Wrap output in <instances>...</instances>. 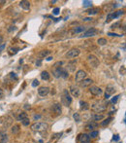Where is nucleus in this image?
I'll return each instance as SVG.
<instances>
[{
  "mask_svg": "<svg viewBox=\"0 0 126 143\" xmlns=\"http://www.w3.org/2000/svg\"><path fill=\"white\" fill-rule=\"evenodd\" d=\"M114 88L112 87V86H108L107 87V89H106V94H108V95H112V94H113L114 93Z\"/></svg>",
  "mask_w": 126,
  "mask_h": 143,
  "instance_id": "c756f323",
  "label": "nucleus"
},
{
  "mask_svg": "<svg viewBox=\"0 0 126 143\" xmlns=\"http://www.w3.org/2000/svg\"><path fill=\"white\" fill-rule=\"evenodd\" d=\"M23 107H24V109H30V105L29 104H25Z\"/></svg>",
  "mask_w": 126,
  "mask_h": 143,
  "instance_id": "603ef678",
  "label": "nucleus"
},
{
  "mask_svg": "<svg viewBox=\"0 0 126 143\" xmlns=\"http://www.w3.org/2000/svg\"><path fill=\"white\" fill-rule=\"evenodd\" d=\"M105 118V116L103 115V114H94L93 116H92V119H93V121H101V120H103Z\"/></svg>",
  "mask_w": 126,
  "mask_h": 143,
  "instance_id": "393cba45",
  "label": "nucleus"
},
{
  "mask_svg": "<svg viewBox=\"0 0 126 143\" xmlns=\"http://www.w3.org/2000/svg\"><path fill=\"white\" fill-rule=\"evenodd\" d=\"M61 103L64 106H70V104L72 103V97L69 94L68 90H64L62 91L61 95Z\"/></svg>",
  "mask_w": 126,
  "mask_h": 143,
  "instance_id": "f257e3e1",
  "label": "nucleus"
},
{
  "mask_svg": "<svg viewBox=\"0 0 126 143\" xmlns=\"http://www.w3.org/2000/svg\"><path fill=\"white\" fill-rule=\"evenodd\" d=\"M41 118V115H34V120H38Z\"/></svg>",
  "mask_w": 126,
  "mask_h": 143,
  "instance_id": "3c124183",
  "label": "nucleus"
},
{
  "mask_svg": "<svg viewBox=\"0 0 126 143\" xmlns=\"http://www.w3.org/2000/svg\"><path fill=\"white\" fill-rule=\"evenodd\" d=\"M50 54V51L49 50H44V51H41V52L38 53V57H41V58H43V57H46L47 56H49Z\"/></svg>",
  "mask_w": 126,
  "mask_h": 143,
  "instance_id": "6ab92c4d",
  "label": "nucleus"
},
{
  "mask_svg": "<svg viewBox=\"0 0 126 143\" xmlns=\"http://www.w3.org/2000/svg\"><path fill=\"white\" fill-rule=\"evenodd\" d=\"M109 98H110V95L105 94V99H109Z\"/></svg>",
  "mask_w": 126,
  "mask_h": 143,
  "instance_id": "864d4df0",
  "label": "nucleus"
},
{
  "mask_svg": "<svg viewBox=\"0 0 126 143\" xmlns=\"http://www.w3.org/2000/svg\"><path fill=\"white\" fill-rule=\"evenodd\" d=\"M39 84H40V82H39L38 80H34V81H33V83H32V87L35 88V87L39 86Z\"/></svg>",
  "mask_w": 126,
  "mask_h": 143,
  "instance_id": "58836bf2",
  "label": "nucleus"
},
{
  "mask_svg": "<svg viewBox=\"0 0 126 143\" xmlns=\"http://www.w3.org/2000/svg\"><path fill=\"white\" fill-rule=\"evenodd\" d=\"M98 128V124L96 122H90L86 126V130H90V131H93L94 129H97Z\"/></svg>",
  "mask_w": 126,
  "mask_h": 143,
  "instance_id": "2eb2a0df",
  "label": "nucleus"
},
{
  "mask_svg": "<svg viewBox=\"0 0 126 143\" xmlns=\"http://www.w3.org/2000/svg\"><path fill=\"white\" fill-rule=\"evenodd\" d=\"M63 63H64V62H63V61H57L56 63H54V66L57 68V67H58V65H62Z\"/></svg>",
  "mask_w": 126,
  "mask_h": 143,
  "instance_id": "49530a36",
  "label": "nucleus"
},
{
  "mask_svg": "<svg viewBox=\"0 0 126 143\" xmlns=\"http://www.w3.org/2000/svg\"><path fill=\"white\" fill-rule=\"evenodd\" d=\"M107 104L106 103H101V102H97V103H94L91 105V109L96 112V113H101V112H104L105 110L107 109Z\"/></svg>",
  "mask_w": 126,
  "mask_h": 143,
  "instance_id": "7ed1b4c3",
  "label": "nucleus"
},
{
  "mask_svg": "<svg viewBox=\"0 0 126 143\" xmlns=\"http://www.w3.org/2000/svg\"><path fill=\"white\" fill-rule=\"evenodd\" d=\"M91 19H90V18H85L82 20H83V22H88V20H91Z\"/></svg>",
  "mask_w": 126,
  "mask_h": 143,
  "instance_id": "8fccbe9b",
  "label": "nucleus"
},
{
  "mask_svg": "<svg viewBox=\"0 0 126 143\" xmlns=\"http://www.w3.org/2000/svg\"><path fill=\"white\" fill-rule=\"evenodd\" d=\"M80 54H81V51L79 49L74 48V49H71L70 51H68V53L66 54V57L67 58H74V57H79Z\"/></svg>",
  "mask_w": 126,
  "mask_h": 143,
  "instance_id": "0eeeda50",
  "label": "nucleus"
},
{
  "mask_svg": "<svg viewBox=\"0 0 126 143\" xmlns=\"http://www.w3.org/2000/svg\"><path fill=\"white\" fill-rule=\"evenodd\" d=\"M118 26H120V23H119V22L113 24L112 25V28H118Z\"/></svg>",
  "mask_w": 126,
  "mask_h": 143,
  "instance_id": "79ce46f5",
  "label": "nucleus"
},
{
  "mask_svg": "<svg viewBox=\"0 0 126 143\" xmlns=\"http://www.w3.org/2000/svg\"><path fill=\"white\" fill-rule=\"evenodd\" d=\"M19 130H20V127H19L18 125H15V126H13L12 129H11V131H12V133H13V134L18 133Z\"/></svg>",
  "mask_w": 126,
  "mask_h": 143,
  "instance_id": "a878e982",
  "label": "nucleus"
},
{
  "mask_svg": "<svg viewBox=\"0 0 126 143\" xmlns=\"http://www.w3.org/2000/svg\"><path fill=\"white\" fill-rule=\"evenodd\" d=\"M41 64H42L41 59H38V60L36 61V65H37V66H41Z\"/></svg>",
  "mask_w": 126,
  "mask_h": 143,
  "instance_id": "de8ad7c7",
  "label": "nucleus"
},
{
  "mask_svg": "<svg viewBox=\"0 0 126 143\" xmlns=\"http://www.w3.org/2000/svg\"><path fill=\"white\" fill-rule=\"evenodd\" d=\"M119 139H120V137H119L118 134H115V135H113V137H112V140H113V141H118Z\"/></svg>",
  "mask_w": 126,
  "mask_h": 143,
  "instance_id": "37998d69",
  "label": "nucleus"
},
{
  "mask_svg": "<svg viewBox=\"0 0 126 143\" xmlns=\"http://www.w3.org/2000/svg\"><path fill=\"white\" fill-rule=\"evenodd\" d=\"M123 14H124V12L122 11V10H119V11L113 12V13H110V14H108V16H107V20H106V22L109 23L110 20H112V19H117V18H119L120 16H122Z\"/></svg>",
  "mask_w": 126,
  "mask_h": 143,
  "instance_id": "423d86ee",
  "label": "nucleus"
},
{
  "mask_svg": "<svg viewBox=\"0 0 126 143\" xmlns=\"http://www.w3.org/2000/svg\"><path fill=\"white\" fill-rule=\"evenodd\" d=\"M119 96H120V95H115V96H114V97L112 99V103H115V102L117 101V99L119 98Z\"/></svg>",
  "mask_w": 126,
  "mask_h": 143,
  "instance_id": "c03bdc74",
  "label": "nucleus"
},
{
  "mask_svg": "<svg viewBox=\"0 0 126 143\" xmlns=\"http://www.w3.org/2000/svg\"><path fill=\"white\" fill-rule=\"evenodd\" d=\"M26 118H28V115H27V113H25V112H22V113H19L18 116V120L20 121V122H22V120H24V119H26Z\"/></svg>",
  "mask_w": 126,
  "mask_h": 143,
  "instance_id": "bb28decb",
  "label": "nucleus"
},
{
  "mask_svg": "<svg viewBox=\"0 0 126 143\" xmlns=\"http://www.w3.org/2000/svg\"><path fill=\"white\" fill-rule=\"evenodd\" d=\"M3 95H4V93H3V91H2L1 89H0V98H1V97H3Z\"/></svg>",
  "mask_w": 126,
  "mask_h": 143,
  "instance_id": "09e8293b",
  "label": "nucleus"
},
{
  "mask_svg": "<svg viewBox=\"0 0 126 143\" xmlns=\"http://www.w3.org/2000/svg\"><path fill=\"white\" fill-rule=\"evenodd\" d=\"M49 93H50V89L48 87H41L38 90V94L40 96H46L49 95Z\"/></svg>",
  "mask_w": 126,
  "mask_h": 143,
  "instance_id": "ddd939ff",
  "label": "nucleus"
},
{
  "mask_svg": "<svg viewBox=\"0 0 126 143\" xmlns=\"http://www.w3.org/2000/svg\"><path fill=\"white\" fill-rule=\"evenodd\" d=\"M73 118L76 120V122H80V121H81V117H80L79 113H75L74 115H73Z\"/></svg>",
  "mask_w": 126,
  "mask_h": 143,
  "instance_id": "e433bc0d",
  "label": "nucleus"
},
{
  "mask_svg": "<svg viewBox=\"0 0 126 143\" xmlns=\"http://www.w3.org/2000/svg\"><path fill=\"white\" fill-rule=\"evenodd\" d=\"M92 83H93V80H92V79H90V78H86L85 80H82V81L81 82V87L86 88V87H89Z\"/></svg>",
  "mask_w": 126,
  "mask_h": 143,
  "instance_id": "4468645a",
  "label": "nucleus"
},
{
  "mask_svg": "<svg viewBox=\"0 0 126 143\" xmlns=\"http://www.w3.org/2000/svg\"><path fill=\"white\" fill-rule=\"evenodd\" d=\"M86 78V71H83V70H79L75 76V80L78 83H81V82L82 80H85Z\"/></svg>",
  "mask_w": 126,
  "mask_h": 143,
  "instance_id": "6e6552de",
  "label": "nucleus"
},
{
  "mask_svg": "<svg viewBox=\"0 0 126 143\" xmlns=\"http://www.w3.org/2000/svg\"><path fill=\"white\" fill-rule=\"evenodd\" d=\"M82 5L83 7H92V2L89 0H85V1H82Z\"/></svg>",
  "mask_w": 126,
  "mask_h": 143,
  "instance_id": "473e14b6",
  "label": "nucleus"
},
{
  "mask_svg": "<svg viewBox=\"0 0 126 143\" xmlns=\"http://www.w3.org/2000/svg\"><path fill=\"white\" fill-rule=\"evenodd\" d=\"M98 33V30L96 28H94V27H91L89 28L88 30H86V31H85L81 35H80L81 38H86V37H93V36H95L97 35Z\"/></svg>",
  "mask_w": 126,
  "mask_h": 143,
  "instance_id": "39448f33",
  "label": "nucleus"
},
{
  "mask_svg": "<svg viewBox=\"0 0 126 143\" xmlns=\"http://www.w3.org/2000/svg\"><path fill=\"white\" fill-rule=\"evenodd\" d=\"M59 11H60V9H59V8H54V10H52V14L55 15V16H57V15L59 14Z\"/></svg>",
  "mask_w": 126,
  "mask_h": 143,
  "instance_id": "4c0bfd02",
  "label": "nucleus"
},
{
  "mask_svg": "<svg viewBox=\"0 0 126 143\" xmlns=\"http://www.w3.org/2000/svg\"><path fill=\"white\" fill-rule=\"evenodd\" d=\"M17 27L16 26H10V28H8V31L9 32H12V31H16Z\"/></svg>",
  "mask_w": 126,
  "mask_h": 143,
  "instance_id": "a19ab883",
  "label": "nucleus"
},
{
  "mask_svg": "<svg viewBox=\"0 0 126 143\" xmlns=\"http://www.w3.org/2000/svg\"><path fill=\"white\" fill-rule=\"evenodd\" d=\"M52 58H54V57H49L47 58V60H48V61H50V60H51Z\"/></svg>",
  "mask_w": 126,
  "mask_h": 143,
  "instance_id": "6e6d98bb",
  "label": "nucleus"
},
{
  "mask_svg": "<svg viewBox=\"0 0 126 143\" xmlns=\"http://www.w3.org/2000/svg\"><path fill=\"white\" fill-rule=\"evenodd\" d=\"M8 140H9V137L6 132H4V131L0 132V143H7Z\"/></svg>",
  "mask_w": 126,
  "mask_h": 143,
  "instance_id": "dca6fc26",
  "label": "nucleus"
},
{
  "mask_svg": "<svg viewBox=\"0 0 126 143\" xmlns=\"http://www.w3.org/2000/svg\"><path fill=\"white\" fill-rule=\"evenodd\" d=\"M19 6L22 7L23 10H29L30 9V2L29 1H26V0H22V1L19 2Z\"/></svg>",
  "mask_w": 126,
  "mask_h": 143,
  "instance_id": "f3484780",
  "label": "nucleus"
},
{
  "mask_svg": "<svg viewBox=\"0 0 126 143\" xmlns=\"http://www.w3.org/2000/svg\"><path fill=\"white\" fill-rule=\"evenodd\" d=\"M86 30V27L85 26H77V27H75L74 29H73V33H81V32H82V31H85Z\"/></svg>",
  "mask_w": 126,
  "mask_h": 143,
  "instance_id": "4be33fe9",
  "label": "nucleus"
},
{
  "mask_svg": "<svg viewBox=\"0 0 126 143\" xmlns=\"http://www.w3.org/2000/svg\"><path fill=\"white\" fill-rule=\"evenodd\" d=\"M109 36H114V37H121L122 35H119V34H117V33H112V32H109L108 33Z\"/></svg>",
  "mask_w": 126,
  "mask_h": 143,
  "instance_id": "ea45409f",
  "label": "nucleus"
},
{
  "mask_svg": "<svg viewBox=\"0 0 126 143\" xmlns=\"http://www.w3.org/2000/svg\"><path fill=\"white\" fill-rule=\"evenodd\" d=\"M98 12H99V8H92V9H90V10H88V11H87V13H88L89 16L96 15Z\"/></svg>",
  "mask_w": 126,
  "mask_h": 143,
  "instance_id": "c85d7f7f",
  "label": "nucleus"
},
{
  "mask_svg": "<svg viewBox=\"0 0 126 143\" xmlns=\"http://www.w3.org/2000/svg\"><path fill=\"white\" fill-rule=\"evenodd\" d=\"M22 126L27 127V126H29V124H30V120H29L28 118H26V119H24V120L22 121Z\"/></svg>",
  "mask_w": 126,
  "mask_h": 143,
  "instance_id": "f704fd0d",
  "label": "nucleus"
},
{
  "mask_svg": "<svg viewBox=\"0 0 126 143\" xmlns=\"http://www.w3.org/2000/svg\"><path fill=\"white\" fill-rule=\"evenodd\" d=\"M97 43H98V45H100V46H104V45H106V44L108 43V41L105 39V38H99V39L97 40Z\"/></svg>",
  "mask_w": 126,
  "mask_h": 143,
  "instance_id": "7c9ffc66",
  "label": "nucleus"
},
{
  "mask_svg": "<svg viewBox=\"0 0 126 143\" xmlns=\"http://www.w3.org/2000/svg\"><path fill=\"white\" fill-rule=\"evenodd\" d=\"M61 71H62V68L61 67H57L56 69L54 70L52 74H54V76L55 78H59V77H61Z\"/></svg>",
  "mask_w": 126,
  "mask_h": 143,
  "instance_id": "412c9836",
  "label": "nucleus"
},
{
  "mask_svg": "<svg viewBox=\"0 0 126 143\" xmlns=\"http://www.w3.org/2000/svg\"><path fill=\"white\" fill-rule=\"evenodd\" d=\"M51 109H52V111H54L56 115H61V113H62L61 104H60V103H58V102H55V103L52 104Z\"/></svg>",
  "mask_w": 126,
  "mask_h": 143,
  "instance_id": "9b49d317",
  "label": "nucleus"
},
{
  "mask_svg": "<svg viewBox=\"0 0 126 143\" xmlns=\"http://www.w3.org/2000/svg\"><path fill=\"white\" fill-rule=\"evenodd\" d=\"M4 119H5V121H2V122H3L4 126H5L6 128H8V127L13 123V119L10 117V116H6V117H4Z\"/></svg>",
  "mask_w": 126,
  "mask_h": 143,
  "instance_id": "a211bd4d",
  "label": "nucleus"
},
{
  "mask_svg": "<svg viewBox=\"0 0 126 143\" xmlns=\"http://www.w3.org/2000/svg\"><path fill=\"white\" fill-rule=\"evenodd\" d=\"M112 121V117H109V118H107V119H105L104 121H102L100 125H101L102 127H106V126H108V125L110 124Z\"/></svg>",
  "mask_w": 126,
  "mask_h": 143,
  "instance_id": "5701e85b",
  "label": "nucleus"
},
{
  "mask_svg": "<svg viewBox=\"0 0 126 143\" xmlns=\"http://www.w3.org/2000/svg\"><path fill=\"white\" fill-rule=\"evenodd\" d=\"M50 73L48 72V71H43V72L41 73V78L43 80L48 81V80H50Z\"/></svg>",
  "mask_w": 126,
  "mask_h": 143,
  "instance_id": "b1692460",
  "label": "nucleus"
},
{
  "mask_svg": "<svg viewBox=\"0 0 126 143\" xmlns=\"http://www.w3.org/2000/svg\"><path fill=\"white\" fill-rule=\"evenodd\" d=\"M89 91H90V94L93 95H101L103 94V91L99 87H96V86L90 87L89 88Z\"/></svg>",
  "mask_w": 126,
  "mask_h": 143,
  "instance_id": "9d476101",
  "label": "nucleus"
},
{
  "mask_svg": "<svg viewBox=\"0 0 126 143\" xmlns=\"http://www.w3.org/2000/svg\"><path fill=\"white\" fill-rule=\"evenodd\" d=\"M30 128L34 131H45L49 129V125L47 124V123L39 122V123H34L33 125H31Z\"/></svg>",
  "mask_w": 126,
  "mask_h": 143,
  "instance_id": "f03ea898",
  "label": "nucleus"
},
{
  "mask_svg": "<svg viewBox=\"0 0 126 143\" xmlns=\"http://www.w3.org/2000/svg\"><path fill=\"white\" fill-rule=\"evenodd\" d=\"M80 104H81V109L83 110V111L88 110L89 107H90L89 104L87 103V102H86V101H81V102H80Z\"/></svg>",
  "mask_w": 126,
  "mask_h": 143,
  "instance_id": "aec40b11",
  "label": "nucleus"
},
{
  "mask_svg": "<svg viewBox=\"0 0 126 143\" xmlns=\"http://www.w3.org/2000/svg\"><path fill=\"white\" fill-rule=\"evenodd\" d=\"M87 63L91 66V67H93V68H96L98 65H99V59L95 57V56H93V55H89L88 57H87Z\"/></svg>",
  "mask_w": 126,
  "mask_h": 143,
  "instance_id": "20e7f679",
  "label": "nucleus"
},
{
  "mask_svg": "<svg viewBox=\"0 0 126 143\" xmlns=\"http://www.w3.org/2000/svg\"><path fill=\"white\" fill-rule=\"evenodd\" d=\"M5 47H6V45H5V44H1V45H0V54H1V53L3 52V51H4Z\"/></svg>",
  "mask_w": 126,
  "mask_h": 143,
  "instance_id": "a18cd8bd",
  "label": "nucleus"
},
{
  "mask_svg": "<svg viewBox=\"0 0 126 143\" xmlns=\"http://www.w3.org/2000/svg\"><path fill=\"white\" fill-rule=\"evenodd\" d=\"M2 42H3V37H2V36H0V45H1Z\"/></svg>",
  "mask_w": 126,
  "mask_h": 143,
  "instance_id": "5fc2aeb1",
  "label": "nucleus"
},
{
  "mask_svg": "<svg viewBox=\"0 0 126 143\" xmlns=\"http://www.w3.org/2000/svg\"><path fill=\"white\" fill-rule=\"evenodd\" d=\"M18 51H19L18 48H17V47H11V48H9V54L10 55H16Z\"/></svg>",
  "mask_w": 126,
  "mask_h": 143,
  "instance_id": "cd10ccee",
  "label": "nucleus"
},
{
  "mask_svg": "<svg viewBox=\"0 0 126 143\" xmlns=\"http://www.w3.org/2000/svg\"><path fill=\"white\" fill-rule=\"evenodd\" d=\"M62 135V132H58V133H54V136L51 137V140H55V139H58L60 136Z\"/></svg>",
  "mask_w": 126,
  "mask_h": 143,
  "instance_id": "c9c22d12",
  "label": "nucleus"
},
{
  "mask_svg": "<svg viewBox=\"0 0 126 143\" xmlns=\"http://www.w3.org/2000/svg\"><path fill=\"white\" fill-rule=\"evenodd\" d=\"M61 77L62 78H68L69 77V74H68V72H67V70H65V69H63L62 68V71H61Z\"/></svg>",
  "mask_w": 126,
  "mask_h": 143,
  "instance_id": "72a5a7b5",
  "label": "nucleus"
},
{
  "mask_svg": "<svg viewBox=\"0 0 126 143\" xmlns=\"http://www.w3.org/2000/svg\"><path fill=\"white\" fill-rule=\"evenodd\" d=\"M71 94L70 95H72L73 97H79L80 95H81V91L79 90L78 87H75V86H71L70 87V93Z\"/></svg>",
  "mask_w": 126,
  "mask_h": 143,
  "instance_id": "1a4fd4ad",
  "label": "nucleus"
},
{
  "mask_svg": "<svg viewBox=\"0 0 126 143\" xmlns=\"http://www.w3.org/2000/svg\"><path fill=\"white\" fill-rule=\"evenodd\" d=\"M90 138H96L98 135H99V132L97 130H94V131H91L90 134H88Z\"/></svg>",
  "mask_w": 126,
  "mask_h": 143,
  "instance_id": "2f4dec72",
  "label": "nucleus"
},
{
  "mask_svg": "<svg viewBox=\"0 0 126 143\" xmlns=\"http://www.w3.org/2000/svg\"><path fill=\"white\" fill-rule=\"evenodd\" d=\"M78 139H79V141H80L81 143H88L89 140H90V137H89V135L86 134V133H80Z\"/></svg>",
  "mask_w": 126,
  "mask_h": 143,
  "instance_id": "f8f14e48",
  "label": "nucleus"
}]
</instances>
